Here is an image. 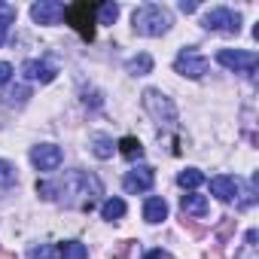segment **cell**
<instances>
[{
    "instance_id": "28",
    "label": "cell",
    "mask_w": 259,
    "mask_h": 259,
    "mask_svg": "<svg viewBox=\"0 0 259 259\" xmlns=\"http://www.w3.org/2000/svg\"><path fill=\"white\" fill-rule=\"evenodd\" d=\"M144 259H174V256H171V253H165V250H150Z\"/></svg>"
},
{
    "instance_id": "3",
    "label": "cell",
    "mask_w": 259,
    "mask_h": 259,
    "mask_svg": "<svg viewBox=\"0 0 259 259\" xmlns=\"http://www.w3.org/2000/svg\"><path fill=\"white\" fill-rule=\"evenodd\" d=\"M95 16H98V4H89V0H82V4H70L64 7V22L79 31L82 40H95Z\"/></svg>"
},
{
    "instance_id": "12",
    "label": "cell",
    "mask_w": 259,
    "mask_h": 259,
    "mask_svg": "<svg viewBox=\"0 0 259 259\" xmlns=\"http://www.w3.org/2000/svg\"><path fill=\"white\" fill-rule=\"evenodd\" d=\"M22 73H25L28 79H37V82H52L58 70H55L52 64H46V61H34V58H31V61L22 64Z\"/></svg>"
},
{
    "instance_id": "13",
    "label": "cell",
    "mask_w": 259,
    "mask_h": 259,
    "mask_svg": "<svg viewBox=\"0 0 259 259\" xmlns=\"http://www.w3.org/2000/svg\"><path fill=\"white\" fill-rule=\"evenodd\" d=\"M180 207H183V213L204 217V213H207V198H204V195H195V192H189V195H183V198H180Z\"/></svg>"
},
{
    "instance_id": "29",
    "label": "cell",
    "mask_w": 259,
    "mask_h": 259,
    "mask_svg": "<svg viewBox=\"0 0 259 259\" xmlns=\"http://www.w3.org/2000/svg\"><path fill=\"white\" fill-rule=\"evenodd\" d=\"M180 10H183V13H195L198 7H195V4H186V0H183V4H180Z\"/></svg>"
},
{
    "instance_id": "18",
    "label": "cell",
    "mask_w": 259,
    "mask_h": 259,
    "mask_svg": "<svg viewBox=\"0 0 259 259\" xmlns=\"http://www.w3.org/2000/svg\"><path fill=\"white\" fill-rule=\"evenodd\" d=\"M177 183H180L183 189H198V186L204 183V174H201L198 168H186V171H180Z\"/></svg>"
},
{
    "instance_id": "24",
    "label": "cell",
    "mask_w": 259,
    "mask_h": 259,
    "mask_svg": "<svg viewBox=\"0 0 259 259\" xmlns=\"http://www.w3.org/2000/svg\"><path fill=\"white\" fill-rule=\"evenodd\" d=\"M31 259H58V247H52V244H40V247L31 250Z\"/></svg>"
},
{
    "instance_id": "16",
    "label": "cell",
    "mask_w": 259,
    "mask_h": 259,
    "mask_svg": "<svg viewBox=\"0 0 259 259\" xmlns=\"http://www.w3.org/2000/svg\"><path fill=\"white\" fill-rule=\"evenodd\" d=\"M58 256H61V259H85L89 250H85V244H79V241H61V244H58Z\"/></svg>"
},
{
    "instance_id": "9",
    "label": "cell",
    "mask_w": 259,
    "mask_h": 259,
    "mask_svg": "<svg viewBox=\"0 0 259 259\" xmlns=\"http://www.w3.org/2000/svg\"><path fill=\"white\" fill-rule=\"evenodd\" d=\"M61 159H64V153L55 144H40V147L31 150V162H34L37 171H55L61 165Z\"/></svg>"
},
{
    "instance_id": "20",
    "label": "cell",
    "mask_w": 259,
    "mask_h": 259,
    "mask_svg": "<svg viewBox=\"0 0 259 259\" xmlns=\"http://www.w3.org/2000/svg\"><path fill=\"white\" fill-rule=\"evenodd\" d=\"M119 153H122L125 159H141V156H144V147H141L138 138H122V141H119Z\"/></svg>"
},
{
    "instance_id": "17",
    "label": "cell",
    "mask_w": 259,
    "mask_h": 259,
    "mask_svg": "<svg viewBox=\"0 0 259 259\" xmlns=\"http://www.w3.org/2000/svg\"><path fill=\"white\" fill-rule=\"evenodd\" d=\"M13 186H16V168L7 159H0V195H7Z\"/></svg>"
},
{
    "instance_id": "1",
    "label": "cell",
    "mask_w": 259,
    "mask_h": 259,
    "mask_svg": "<svg viewBox=\"0 0 259 259\" xmlns=\"http://www.w3.org/2000/svg\"><path fill=\"white\" fill-rule=\"evenodd\" d=\"M37 195L46 201H64L67 207H79V210H92L98 195H101V180L89 171H67L64 180L58 183H46L37 180Z\"/></svg>"
},
{
    "instance_id": "5",
    "label": "cell",
    "mask_w": 259,
    "mask_h": 259,
    "mask_svg": "<svg viewBox=\"0 0 259 259\" xmlns=\"http://www.w3.org/2000/svg\"><path fill=\"white\" fill-rule=\"evenodd\" d=\"M174 70L180 76H189V79H201L207 73V58L198 52V49H180V55L174 58Z\"/></svg>"
},
{
    "instance_id": "22",
    "label": "cell",
    "mask_w": 259,
    "mask_h": 259,
    "mask_svg": "<svg viewBox=\"0 0 259 259\" xmlns=\"http://www.w3.org/2000/svg\"><path fill=\"white\" fill-rule=\"evenodd\" d=\"M98 22L95 25H113L119 19V4H98Z\"/></svg>"
},
{
    "instance_id": "11",
    "label": "cell",
    "mask_w": 259,
    "mask_h": 259,
    "mask_svg": "<svg viewBox=\"0 0 259 259\" xmlns=\"http://www.w3.org/2000/svg\"><path fill=\"white\" fill-rule=\"evenodd\" d=\"M238 189H241V180H238V177H226V174H220V177L210 180V192H213L220 201H232V198H238Z\"/></svg>"
},
{
    "instance_id": "25",
    "label": "cell",
    "mask_w": 259,
    "mask_h": 259,
    "mask_svg": "<svg viewBox=\"0 0 259 259\" xmlns=\"http://www.w3.org/2000/svg\"><path fill=\"white\" fill-rule=\"evenodd\" d=\"M13 16H16L13 10H7L4 16H0V46H4V43H7V34H10V25H13Z\"/></svg>"
},
{
    "instance_id": "14",
    "label": "cell",
    "mask_w": 259,
    "mask_h": 259,
    "mask_svg": "<svg viewBox=\"0 0 259 259\" xmlns=\"http://www.w3.org/2000/svg\"><path fill=\"white\" fill-rule=\"evenodd\" d=\"M165 217H168L165 198H147V204H144V220H147V223H162Z\"/></svg>"
},
{
    "instance_id": "7",
    "label": "cell",
    "mask_w": 259,
    "mask_h": 259,
    "mask_svg": "<svg viewBox=\"0 0 259 259\" xmlns=\"http://www.w3.org/2000/svg\"><path fill=\"white\" fill-rule=\"evenodd\" d=\"M217 61H220L223 67L235 70V73H253L256 64H259L256 52H241V49H220V52H217Z\"/></svg>"
},
{
    "instance_id": "8",
    "label": "cell",
    "mask_w": 259,
    "mask_h": 259,
    "mask_svg": "<svg viewBox=\"0 0 259 259\" xmlns=\"http://www.w3.org/2000/svg\"><path fill=\"white\" fill-rule=\"evenodd\" d=\"M153 180H156V171H153L150 165H138V168H132V171L125 174L122 186H125V192H132V195H141V192L153 189Z\"/></svg>"
},
{
    "instance_id": "10",
    "label": "cell",
    "mask_w": 259,
    "mask_h": 259,
    "mask_svg": "<svg viewBox=\"0 0 259 259\" xmlns=\"http://www.w3.org/2000/svg\"><path fill=\"white\" fill-rule=\"evenodd\" d=\"M31 19L37 25H55L58 19H64V4H58V0H40V4L31 7Z\"/></svg>"
},
{
    "instance_id": "21",
    "label": "cell",
    "mask_w": 259,
    "mask_h": 259,
    "mask_svg": "<svg viewBox=\"0 0 259 259\" xmlns=\"http://www.w3.org/2000/svg\"><path fill=\"white\" fill-rule=\"evenodd\" d=\"M125 67H128V73H135V76H144V73H150V70H153V58L144 52V55L132 58V61L125 64Z\"/></svg>"
},
{
    "instance_id": "26",
    "label": "cell",
    "mask_w": 259,
    "mask_h": 259,
    "mask_svg": "<svg viewBox=\"0 0 259 259\" xmlns=\"http://www.w3.org/2000/svg\"><path fill=\"white\" fill-rule=\"evenodd\" d=\"M4 98H7V104H22V101L28 98V85H19V89H10V92H7Z\"/></svg>"
},
{
    "instance_id": "4",
    "label": "cell",
    "mask_w": 259,
    "mask_h": 259,
    "mask_svg": "<svg viewBox=\"0 0 259 259\" xmlns=\"http://www.w3.org/2000/svg\"><path fill=\"white\" fill-rule=\"evenodd\" d=\"M144 110L165 128H174L177 125V107L168 95H162L159 89H147L144 92Z\"/></svg>"
},
{
    "instance_id": "19",
    "label": "cell",
    "mask_w": 259,
    "mask_h": 259,
    "mask_svg": "<svg viewBox=\"0 0 259 259\" xmlns=\"http://www.w3.org/2000/svg\"><path fill=\"white\" fill-rule=\"evenodd\" d=\"M101 217L110 220V223L119 220V217H125V201H122V198H107L104 207H101Z\"/></svg>"
},
{
    "instance_id": "15",
    "label": "cell",
    "mask_w": 259,
    "mask_h": 259,
    "mask_svg": "<svg viewBox=\"0 0 259 259\" xmlns=\"http://www.w3.org/2000/svg\"><path fill=\"white\" fill-rule=\"evenodd\" d=\"M259 232L256 229H250L247 235H244V244H241V250L235 253V259H259Z\"/></svg>"
},
{
    "instance_id": "27",
    "label": "cell",
    "mask_w": 259,
    "mask_h": 259,
    "mask_svg": "<svg viewBox=\"0 0 259 259\" xmlns=\"http://www.w3.org/2000/svg\"><path fill=\"white\" fill-rule=\"evenodd\" d=\"M10 76H13V67H10L7 61H0V85L10 82Z\"/></svg>"
},
{
    "instance_id": "30",
    "label": "cell",
    "mask_w": 259,
    "mask_h": 259,
    "mask_svg": "<svg viewBox=\"0 0 259 259\" xmlns=\"http://www.w3.org/2000/svg\"><path fill=\"white\" fill-rule=\"evenodd\" d=\"M0 259H16V256H13V253H10L7 247H0Z\"/></svg>"
},
{
    "instance_id": "23",
    "label": "cell",
    "mask_w": 259,
    "mask_h": 259,
    "mask_svg": "<svg viewBox=\"0 0 259 259\" xmlns=\"http://www.w3.org/2000/svg\"><path fill=\"white\" fill-rule=\"evenodd\" d=\"M92 153H95L98 159H110V156H113V141H110V138H95Z\"/></svg>"
},
{
    "instance_id": "2",
    "label": "cell",
    "mask_w": 259,
    "mask_h": 259,
    "mask_svg": "<svg viewBox=\"0 0 259 259\" xmlns=\"http://www.w3.org/2000/svg\"><path fill=\"white\" fill-rule=\"evenodd\" d=\"M132 25H135V31L144 34V37H162V34L171 28V13H168L165 7H159V4H144V7L135 10Z\"/></svg>"
},
{
    "instance_id": "6",
    "label": "cell",
    "mask_w": 259,
    "mask_h": 259,
    "mask_svg": "<svg viewBox=\"0 0 259 259\" xmlns=\"http://www.w3.org/2000/svg\"><path fill=\"white\" fill-rule=\"evenodd\" d=\"M204 28L207 31H226V34H238L241 31V16L232 13L229 7H217L204 13Z\"/></svg>"
}]
</instances>
